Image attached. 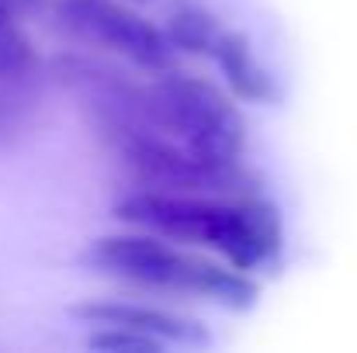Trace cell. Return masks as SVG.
Instances as JSON below:
<instances>
[{"mask_svg":"<svg viewBox=\"0 0 357 353\" xmlns=\"http://www.w3.org/2000/svg\"><path fill=\"white\" fill-rule=\"evenodd\" d=\"M146 108L153 128L177 139L208 166H236L246 149V121L229 94L215 84L167 70L146 84Z\"/></svg>","mask_w":357,"mask_h":353,"instance_id":"3957f363","label":"cell"},{"mask_svg":"<svg viewBox=\"0 0 357 353\" xmlns=\"http://www.w3.org/2000/svg\"><path fill=\"white\" fill-rule=\"evenodd\" d=\"M170 45L184 56H215L219 49V38H222V28H219V17L198 3H184L177 7L167 24H163Z\"/></svg>","mask_w":357,"mask_h":353,"instance_id":"52a82bcc","label":"cell"},{"mask_svg":"<svg viewBox=\"0 0 357 353\" xmlns=\"http://www.w3.org/2000/svg\"><path fill=\"white\" fill-rule=\"evenodd\" d=\"M229 84V91L236 94L239 101H250V104H264V101H274L278 97V87H274V77L257 63L253 56V45H250V35L246 31H222L219 38V49L212 56Z\"/></svg>","mask_w":357,"mask_h":353,"instance_id":"8992f818","label":"cell"},{"mask_svg":"<svg viewBox=\"0 0 357 353\" xmlns=\"http://www.w3.org/2000/svg\"><path fill=\"white\" fill-rule=\"evenodd\" d=\"M84 347L91 350H105V353H160L167 347V340L153 336V333H139L128 326H98Z\"/></svg>","mask_w":357,"mask_h":353,"instance_id":"9c48e42d","label":"cell"},{"mask_svg":"<svg viewBox=\"0 0 357 353\" xmlns=\"http://www.w3.org/2000/svg\"><path fill=\"white\" fill-rule=\"evenodd\" d=\"M38 0H0V28L3 24H10V21H17L24 10H31Z\"/></svg>","mask_w":357,"mask_h":353,"instance_id":"30bf717a","label":"cell"},{"mask_svg":"<svg viewBox=\"0 0 357 353\" xmlns=\"http://www.w3.org/2000/svg\"><path fill=\"white\" fill-rule=\"evenodd\" d=\"M132 3H153V0H132Z\"/></svg>","mask_w":357,"mask_h":353,"instance_id":"8fae6325","label":"cell"},{"mask_svg":"<svg viewBox=\"0 0 357 353\" xmlns=\"http://www.w3.org/2000/svg\"><path fill=\"white\" fill-rule=\"evenodd\" d=\"M84 263L119 274L125 281L149 284V288H170V291H195L205 298H215L219 305L233 312H250L260 298V284L246 277L233 263H215L195 253H184L156 233H125L101 235L84 249Z\"/></svg>","mask_w":357,"mask_h":353,"instance_id":"7a4b0ae2","label":"cell"},{"mask_svg":"<svg viewBox=\"0 0 357 353\" xmlns=\"http://www.w3.org/2000/svg\"><path fill=\"white\" fill-rule=\"evenodd\" d=\"M56 21L70 35L119 52L128 63H135L139 70H149V73L174 70L177 49L170 45L167 31L149 24L128 3H119V0H56Z\"/></svg>","mask_w":357,"mask_h":353,"instance_id":"277c9868","label":"cell"},{"mask_svg":"<svg viewBox=\"0 0 357 353\" xmlns=\"http://www.w3.org/2000/svg\"><path fill=\"white\" fill-rule=\"evenodd\" d=\"M38 49L24 28L14 21L0 28V80H31L38 77Z\"/></svg>","mask_w":357,"mask_h":353,"instance_id":"ba28073f","label":"cell"},{"mask_svg":"<svg viewBox=\"0 0 357 353\" xmlns=\"http://www.w3.org/2000/svg\"><path fill=\"white\" fill-rule=\"evenodd\" d=\"M112 215L156 233L163 239L202 242L226 256L239 270H257L281 253L284 229L278 208L260 194L215 198V194H170V191H132L115 201Z\"/></svg>","mask_w":357,"mask_h":353,"instance_id":"6da1fadb","label":"cell"},{"mask_svg":"<svg viewBox=\"0 0 357 353\" xmlns=\"http://www.w3.org/2000/svg\"><path fill=\"white\" fill-rule=\"evenodd\" d=\"M73 319L80 322H94V326H128V329H139V333H153L167 343H212L208 329L198 322V319H188V315H177V312H167V308H153V305H135V301H115V298H105V301H73L66 308Z\"/></svg>","mask_w":357,"mask_h":353,"instance_id":"5b68a950","label":"cell"}]
</instances>
